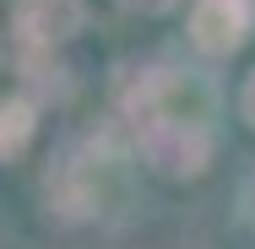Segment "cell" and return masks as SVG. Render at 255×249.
Returning a JSON list of instances; mask_svg holds the SVG:
<instances>
[{
    "instance_id": "obj_1",
    "label": "cell",
    "mask_w": 255,
    "mask_h": 249,
    "mask_svg": "<svg viewBox=\"0 0 255 249\" xmlns=\"http://www.w3.org/2000/svg\"><path fill=\"white\" fill-rule=\"evenodd\" d=\"M141 125V157L152 163L163 179H196L206 163H212V130L201 119H185L174 108H157Z\"/></svg>"
},
{
    "instance_id": "obj_2",
    "label": "cell",
    "mask_w": 255,
    "mask_h": 249,
    "mask_svg": "<svg viewBox=\"0 0 255 249\" xmlns=\"http://www.w3.org/2000/svg\"><path fill=\"white\" fill-rule=\"evenodd\" d=\"M11 22H16V44L27 54H49L82 33L87 11H82V0H16Z\"/></svg>"
},
{
    "instance_id": "obj_3",
    "label": "cell",
    "mask_w": 255,
    "mask_h": 249,
    "mask_svg": "<svg viewBox=\"0 0 255 249\" xmlns=\"http://www.w3.org/2000/svg\"><path fill=\"white\" fill-rule=\"evenodd\" d=\"M255 27V0H196L190 5V38L206 54H234Z\"/></svg>"
},
{
    "instance_id": "obj_4",
    "label": "cell",
    "mask_w": 255,
    "mask_h": 249,
    "mask_svg": "<svg viewBox=\"0 0 255 249\" xmlns=\"http://www.w3.org/2000/svg\"><path fill=\"white\" fill-rule=\"evenodd\" d=\"M5 136H0V147H5V157H16V152L27 147V136H33V103L27 98H5Z\"/></svg>"
},
{
    "instance_id": "obj_5",
    "label": "cell",
    "mask_w": 255,
    "mask_h": 249,
    "mask_svg": "<svg viewBox=\"0 0 255 249\" xmlns=\"http://www.w3.org/2000/svg\"><path fill=\"white\" fill-rule=\"evenodd\" d=\"M120 5H130V11H141V16H163V11L179 5V0H120Z\"/></svg>"
},
{
    "instance_id": "obj_6",
    "label": "cell",
    "mask_w": 255,
    "mask_h": 249,
    "mask_svg": "<svg viewBox=\"0 0 255 249\" xmlns=\"http://www.w3.org/2000/svg\"><path fill=\"white\" fill-rule=\"evenodd\" d=\"M239 108H245V119H250V130H255V71H250V82H245V98H239Z\"/></svg>"
}]
</instances>
